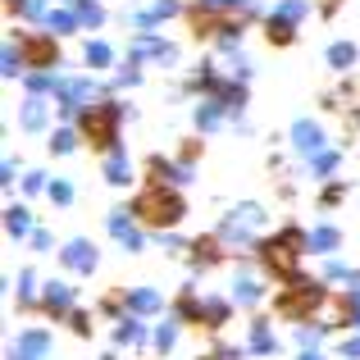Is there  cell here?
<instances>
[{
	"instance_id": "obj_1",
	"label": "cell",
	"mask_w": 360,
	"mask_h": 360,
	"mask_svg": "<svg viewBox=\"0 0 360 360\" xmlns=\"http://www.w3.org/2000/svg\"><path fill=\"white\" fill-rule=\"evenodd\" d=\"M132 210L141 214V219L150 224V229H169V224H178L183 219V196H174V192H165V187H150L146 196H141Z\"/></svg>"
},
{
	"instance_id": "obj_2",
	"label": "cell",
	"mask_w": 360,
	"mask_h": 360,
	"mask_svg": "<svg viewBox=\"0 0 360 360\" xmlns=\"http://www.w3.org/2000/svg\"><path fill=\"white\" fill-rule=\"evenodd\" d=\"M297 251H301V233L288 229L278 242H264V260L274 264V269L283 274V278H292V264H297Z\"/></svg>"
},
{
	"instance_id": "obj_3",
	"label": "cell",
	"mask_w": 360,
	"mask_h": 360,
	"mask_svg": "<svg viewBox=\"0 0 360 360\" xmlns=\"http://www.w3.org/2000/svg\"><path fill=\"white\" fill-rule=\"evenodd\" d=\"M115 123H119V105H96L82 115V132H87L96 146H110L115 141Z\"/></svg>"
},
{
	"instance_id": "obj_4",
	"label": "cell",
	"mask_w": 360,
	"mask_h": 360,
	"mask_svg": "<svg viewBox=\"0 0 360 360\" xmlns=\"http://www.w3.org/2000/svg\"><path fill=\"white\" fill-rule=\"evenodd\" d=\"M319 301H324V292H319V288H292L288 297L278 301V315L297 319V315H306V310H315Z\"/></svg>"
},
{
	"instance_id": "obj_5",
	"label": "cell",
	"mask_w": 360,
	"mask_h": 360,
	"mask_svg": "<svg viewBox=\"0 0 360 360\" xmlns=\"http://www.w3.org/2000/svg\"><path fill=\"white\" fill-rule=\"evenodd\" d=\"M23 51H27V60H32V64H55V46H51V37H27Z\"/></svg>"
},
{
	"instance_id": "obj_6",
	"label": "cell",
	"mask_w": 360,
	"mask_h": 360,
	"mask_svg": "<svg viewBox=\"0 0 360 360\" xmlns=\"http://www.w3.org/2000/svg\"><path fill=\"white\" fill-rule=\"evenodd\" d=\"M64 260H69L73 269H91V264H96V251H91V242H73L69 251H64Z\"/></svg>"
},
{
	"instance_id": "obj_7",
	"label": "cell",
	"mask_w": 360,
	"mask_h": 360,
	"mask_svg": "<svg viewBox=\"0 0 360 360\" xmlns=\"http://www.w3.org/2000/svg\"><path fill=\"white\" fill-rule=\"evenodd\" d=\"M297 146L301 150H315L319 146V128H315V123H297Z\"/></svg>"
},
{
	"instance_id": "obj_8",
	"label": "cell",
	"mask_w": 360,
	"mask_h": 360,
	"mask_svg": "<svg viewBox=\"0 0 360 360\" xmlns=\"http://www.w3.org/2000/svg\"><path fill=\"white\" fill-rule=\"evenodd\" d=\"M69 306V288H64V283H55L51 292H46V310H64Z\"/></svg>"
},
{
	"instance_id": "obj_9",
	"label": "cell",
	"mask_w": 360,
	"mask_h": 360,
	"mask_svg": "<svg viewBox=\"0 0 360 360\" xmlns=\"http://www.w3.org/2000/svg\"><path fill=\"white\" fill-rule=\"evenodd\" d=\"M269 37H274V41H292V18H269Z\"/></svg>"
},
{
	"instance_id": "obj_10",
	"label": "cell",
	"mask_w": 360,
	"mask_h": 360,
	"mask_svg": "<svg viewBox=\"0 0 360 360\" xmlns=\"http://www.w3.org/2000/svg\"><path fill=\"white\" fill-rule=\"evenodd\" d=\"M333 246H338V233L333 229H319L315 238H310V251H333Z\"/></svg>"
},
{
	"instance_id": "obj_11",
	"label": "cell",
	"mask_w": 360,
	"mask_h": 360,
	"mask_svg": "<svg viewBox=\"0 0 360 360\" xmlns=\"http://www.w3.org/2000/svg\"><path fill=\"white\" fill-rule=\"evenodd\" d=\"M41 119H46V105H41V101H27L23 123H27V128H41Z\"/></svg>"
},
{
	"instance_id": "obj_12",
	"label": "cell",
	"mask_w": 360,
	"mask_h": 360,
	"mask_svg": "<svg viewBox=\"0 0 360 360\" xmlns=\"http://www.w3.org/2000/svg\"><path fill=\"white\" fill-rule=\"evenodd\" d=\"M251 342H255V352H274V338H269V328L255 319V333H251Z\"/></svg>"
},
{
	"instance_id": "obj_13",
	"label": "cell",
	"mask_w": 360,
	"mask_h": 360,
	"mask_svg": "<svg viewBox=\"0 0 360 360\" xmlns=\"http://www.w3.org/2000/svg\"><path fill=\"white\" fill-rule=\"evenodd\" d=\"M87 60H91V64H96V69H101V64H110V46H101V41H91V46H87Z\"/></svg>"
},
{
	"instance_id": "obj_14",
	"label": "cell",
	"mask_w": 360,
	"mask_h": 360,
	"mask_svg": "<svg viewBox=\"0 0 360 360\" xmlns=\"http://www.w3.org/2000/svg\"><path fill=\"white\" fill-rule=\"evenodd\" d=\"M352 55H356L352 46H333V51H328V60H333L338 69H342V64H352Z\"/></svg>"
},
{
	"instance_id": "obj_15",
	"label": "cell",
	"mask_w": 360,
	"mask_h": 360,
	"mask_svg": "<svg viewBox=\"0 0 360 360\" xmlns=\"http://www.w3.org/2000/svg\"><path fill=\"white\" fill-rule=\"evenodd\" d=\"M110 183H123V178H128V160H110Z\"/></svg>"
},
{
	"instance_id": "obj_16",
	"label": "cell",
	"mask_w": 360,
	"mask_h": 360,
	"mask_svg": "<svg viewBox=\"0 0 360 360\" xmlns=\"http://www.w3.org/2000/svg\"><path fill=\"white\" fill-rule=\"evenodd\" d=\"M132 306H137V310H155L160 297H155V292H137V297H132Z\"/></svg>"
},
{
	"instance_id": "obj_17",
	"label": "cell",
	"mask_w": 360,
	"mask_h": 360,
	"mask_svg": "<svg viewBox=\"0 0 360 360\" xmlns=\"http://www.w3.org/2000/svg\"><path fill=\"white\" fill-rule=\"evenodd\" d=\"M9 233H14V238H18V233H27V214L23 210H9Z\"/></svg>"
},
{
	"instance_id": "obj_18",
	"label": "cell",
	"mask_w": 360,
	"mask_h": 360,
	"mask_svg": "<svg viewBox=\"0 0 360 360\" xmlns=\"http://www.w3.org/2000/svg\"><path fill=\"white\" fill-rule=\"evenodd\" d=\"M51 27H55V32H69L73 18H69V14H51Z\"/></svg>"
},
{
	"instance_id": "obj_19",
	"label": "cell",
	"mask_w": 360,
	"mask_h": 360,
	"mask_svg": "<svg viewBox=\"0 0 360 360\" xmlns=\"http://www.w3.org/2000/svg\"><path fill=\"white\" fill-rule=\"evenodd\" d=\"M51 196H55V201L64 205V201H69V196H73V187H69V183H55V187H51Z\"/></svg>"
},
{
	"instance_id": "obj_20",
	"label": "cell",
	"mask_w": 360,
	"mask_h": 360,
	"mask_svg": "<svg viewBox=\"0 0 360 360\" xmlns=\"http://www.w3.org/2000/svg\"><path fill=\"white\" fill-rule=\"evenodd\" d=\"M55 150H73V132H55Z\"/></svg>"
},
{
	"instance_id": "obj_21",
	"label": "cell",
	"mask_w": 360,
	"mask_h": 360,
	"mask_svg": "<svg viewBox=\"0 0 360 360\" xmlns=\"http://www.w3.org/2000/svg\"><path fill=\"white\" fill-rule=\"evenodd\" d=\"M214 5H229V0H214Z\"/></svg>"
},
{
	"instance_id": "obj_22",
	"label": "cell",
	"mask_w": 360,
	"mask_h": 360,
	"mask_svg": "<svg viewBox=\"0 0 360 360\" xmlns=\"http://www.w3.org/2000/svg\"><path fill=\"white\" fill-rule=\"evenodd\" d=\"M301 360H315V356H301Z\"/></svg>"
}]
</instances>
